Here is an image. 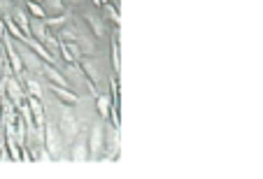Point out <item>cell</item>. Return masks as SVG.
I'll list each match as a JSON object with an SVG mask.
<instances>
[{
    "label": "cell",
    "instance_id": "52a82bcc",
    "mask_svg": "<svg viewBox=\"0 0 263 179\" xmlns=\"http://www.w3.org/2000/svg\"><path fill=\"white\" fill-rule=\"evenodd\" d=\"M23 81H26V86H28V91H31V96H38L40 98V93H42V88H40V84L35 79H31V77H23Z\"/></svg>",
    "mask_w": 263,
    "mask_h": 179
},
{
    "label": "cell",
    "instance_id": "8992f818",
    "mask_svg": "<svg viewBox=\"0 0 263 179\" xmlns=\"http://www.w3.org/2000/svg\"><path fill=\"white\" fill-rule=\"evenodd\" d=\"M14 19H17V23L21 26V31L26 33V35H31V28H28V19H26V14H23L21 10H17L14 12Z\"/></svg>",
    "mask_w": 263,
    "mask_h": 179
},
{
    "label": "cell",
    "instance_id": "ba28073f",
    "mask_svg": "<svg viewBox=\"0 0 263 179\" xmlns=\"http://www.w3.org/2000/svg\"><path fill=\"white\" fill-rule=\"evenodd\" d=\"M75 152H77V154H72V158H77V161H84V158H86V154H84V152H86V146H84V142H82V144H77Z\"/></svg>",
    "mask_w": 263,
    "mask_h": 179
},
{
    "label": "cell",
    "instance_id": "5b68a950",
    "mask_svg": "<svg viewBox=\"0 0 263 179\" xmlns=\"http://www.w3.org/2000/svg\"><path fill=\"white\" fill-rule=\"evenodd\" d=\"M51 88H54V93H56V96H61V98H63V100H66V103H70V105H75V103H77V98L72 96V93H68L63 86H59V88H56V84H54V86H51Z\"/></svg>",
    "mask_w": 263,
    "mask_h": 179
},
{
    "label": "cell",
    "instance_id": "8fae6325",
    "mask_svg": "<svg viewBox=\"0 0 263 179\" xmlns=\"http://www.w3.org/2000/svg\"><path fill=\"white\" fill-rule=\"evenodd\" d=\"M5 28H7V26H5V21H0V38L5 35Z\"/></svg>",
    "mask_w": 263,
    "mask_h": 179
},
{
    "label": "cell",
    "instance_id": "3957f363",
    "mask_svg": "<svg viewBox=\"0 0 263 179\" xmlns=\"http://www.w3.org/2000/svg\"><path fill=\"white\" fill-rule=\"evenodd\" d=\"M61 130H63L68 137H75L77 135V124L72 121L70 114H63V119H61Z\"/></svg>",
    "mask_w": 263,
    "mask_h": 179
},
{
    "label": "cell",
    "instance_id": "7a4b0ae2",
    "mask_svg": "<svg viewBox=\"0 0 263 179\" xmlns=\"http://www.w3.org/2000/svg\"><path fill=\"white\" fill-rule=\"evenodd\" d=\"M44 137H47V149H49L54 156H59V137H56V128L54 126H47V133H44Z\"/></svg>",
    "mask_w": 263,
    "mask_h": 179
},
{
    "label": "cell",
    "instance_id": "6da1fadb",
    "mask_svg": "<svg viewBox=\"0 0 263 179\" xmlns=\"http://www.w3.org/2000/svg\"><path fill=\"white\" fill-rule=\"evenodd\" d=\"M5 49H7V56H10V61H12V68H14V72H19V75H21V72H23V61H21V54H17V51H14V47H12L10 35H5Z\"/></svg>",
    "mask_w": 263,
    "mask_h": 179
},
{
    "label": "cell",
    "instance_id": "30bf717a",
    "mask_svg": "<svg viewBox=\"0 0 263 179\" xmlns=\"http://www.w3.org/2000/svg\"><path fill=\"white\" fill-rule=\"evenodd\" d=\"M98 107H100V114H103V116H107V98H100Z\"/></svg>",
    "mask_w": 263,
    "mask_h": 179
},
{
    "label": "cell",
    "instance_id": "9c48e42d",
    "mask_svg": "<svg viewBox=\"0 0 263 179\" xmlns=\"http://www.w3.org/2000/svg\"><path fill=\"white\" fill-rule=\"evenodd\" d=\"M28 10L33 12V14H35V16H40V19H42V16H44L42 7H40V5H38V3H28Z\"/></svg>",
    "mask_w": 263,
    "mask_h": 179
},
{
    "label": "cell",
    "instance_id": "277c9868",
    "mask_svg": "<svg viewBox=\"0 0 263 179\" xmlns=\"http://www.w3.org/2000/svg\"><path fill=\"white\" fill-rule=\"evenodd\" d=\"M42 72H47V75H49V79H51V81H59L61 86H68V81L63 79V77H61V72H59V70H54V68H51V65H42Z\"/></svg>",
    "mask_w": 263,
    "mask_h": 179
}]
</instances>
